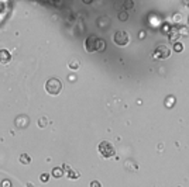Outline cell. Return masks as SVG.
Instances as JSON below:
<instances>
[{
  "label": "cell",
  "mask_w": 189,
  "mask_h": 187,
  "mask_svg": "<svg viewBox=\"0 0 189 187\" xmlns=\"http://www.w3.org/2000/svg\"><path fill=\"white\" fill-rule=\"evenodd\" d=\"M178 38H179L178 31H174V33L169 34V41H171V42H176V39H178Z\"/></svg>",
  "instance_id": "cell-17"
},
{
  "label": "cell",
  "mask_w": 189,
  "mask_h": 187,
  "mask_svg": "<svg viewBox=\"0 0 189 187\" xmlns=\"http://www.w3.org/2000/svg\"><path fill=\"white\" fill-rule=\"evenodd\" d=\"M182 14H181V13H175V14H174V17H172V20H174V23H181V21H182Z\"/></svg>",
  "instance_id": "cell-20"
},
{
  "label": "cell",
  "mask_w": 189,
  "mask_h": 187,
  "mask_svg": "<svg viewBox=\"0 0 189 187\" xmlns=\"http://www.w3.org/2000/svg\"><path fill=\"white\" fill-rule=\"evenodd\" d=\"M175 102H176V99H175L174 96H168V97L165 99V107H167V108H172V107L175 106Z\"/></svg>",
  "instance_id": "cell-11"
},
{
  "label": "cell",
  "mask_w": 189,
  "mask_h": 187,
  "mask_svg": "<svg viewBox=\"0 0 189 187\" xmlns=\"http://www.w3.org/2000/svg\"><path fill=\"white\" fill-rule=\"evenodd\" d=\"M45 91L51 96H58L62 91V82L56 77H51L45 82Z\"/></svg>",
  "instance_id": "cell-1"
},
{
  "label": "cell",
  "mask_w": 189,
  "mask_h": 187,
  "mask_svg": "<svg viewBox=\"0 0 189 187\" xmlns=\"http://www.w3.org/2000/svg\"><path fill=\"white\" fill-rule=\"evenodd\" d=\"M0 187H11V182H10V180H3L1 184H0Z\"/></svg>",
  "instance_id": "cell-23"
},
{
  "label": "cell",
  "mask_w": 189,
  "mask_h": 187,
  "mask_svg": "<svg viewBox=\"0 0 189 187\" xmlns=\"http://www.w3.org/2000/svg\"><path fill=\"white\" fill-rule=\"evenodd\" d=\"M11 61V55L7 49H0V63L3 65H7L9 62Z\"/></svg>",
  "instance_id": "cell-7"
},
{
  "label": "cell",
  "mask_w": 189,
  "mask_h": 187,
  "mask_svg": "<svg viewBox=\"0 0 189 187\" xmlns=\"http://www.w3.org/2000/svg\"><path fill=\"white\" fill-rule=\"evenodd\" d=\"M104 49H106V41L102 39V38H98V41H96V51L103 52Z\"/></svg>",
  "instance_id": "cell-10"
},
{
  "label": "cell",
  "mask_w": 189,
  "mask_h": 187,
  "mask_svg": "<svg viewBox=\"0 0 189 187\" xmlns=\"http://www.w3.org/2000/svg\"><path fill=\"white\" fill-rule=\"evenodd\" d=\"M188 6H189V1H188Z\"/></svg>",
  "instance_id": "cell-28"
},
{
  "label": "cell",
  "mask_w": 189,
  "mask_h": 187,
  "mask_svg": "<svg viewBox=\"0 0 189 187\" xmlns=\"http://www.w3.org/2000/svg\"><path fill=\"white\" fill-rule=\"evenodd\" d=\"M48 125V118L47 117H41V118L38 120V127L40 128H45Z\"/></svg>",
  "instance_id": "cell-14"
},
{
  "label": "cell",
  "mask_w": 189,
  "mask_h": 187,
  "mask_svg": "<svg viewBox=\"0 0 189 187\" xmlns=\"http://www.w3.org/2000/svg\"><path fill=\"white\" fill-rule=\"evenodd\" d=\"M124 166H126V168L131 166V169H130V170H133V172H136V170H137V165H136V163H133L131 160H126V162H124Z\"/></svg>",
  "instance_id": "cell-15"
},
{
  "label": "cell",
  "mask_w": 189,
  "mask_h": 187,
  "mask_svg": "<svg viewBox=\"0 0 189 187\" xmlns=\"http://www.w3.org/2000/svg\"><path fill=\"white\" fill-rule=\"evenodd\" d=\"M182 49H184V45L181 42H175L174 44V51L175 52H182Z\"/></svg>",
  "instance_id": "cell-19"
},
{
  "label": "cell",
  "mask_w": 189,
  "mask_h": 187,
  "mask_svg": "<svg viewBox=\"0 0 189 187\" xmlns=\"http://www.w3.org/2000/svg\"><path fill=\"white\" fill-rule=\"evenodd\" d=\"M169 55H171V51L167 45H158L157 49L154 51L155 59H167V58H169Z\"/></svg>",
  "instance_id": "cell-4"
},
{
  "label": "cell",
  "mask_w": 189,
  "mask_h": 187,
  "mask_svg": "<svg viewBox=\"0 0 189 187\" xmlns=\"http://www.w3.org/2000/svg\"><path fill=\"white\" fill-rule=\"evenodd\" d=\"M40 180H41L42 183H47V182L50 180V174H48V173H42V174L40 176Z\"/></svg>",
  "instance_id": "cell-22"
},
{
  "label": "cell",
  "mask_w": 189,
  "mask_h": 187,
  "mask_svg": "<svg viewBox=\"0 0 189 187\" xmlns=\"http://www.w3.org/2000/svg\"><path fill=\"white\" fill-rule=\"evenodd\" d=\"M51 176L52 177H55V179L62 177V176H64V169H62L61 166H55V168L51 170Z\"/></svg>",
  "instance_id": "cell-8"
},
{
  "label": "cell",
  "mask_w": 189,
  "mask_h": 187,
  "mask_svg": "<svg viewBox=\"0 0 189 187\" xmlns=\"http://www.w3.org/2000/svg\"><path fill=\"white\" fill-rule=\"evenodd\" d=\"M123 6H124V11H127V10H130V9H133V6H134V3L133 1H124L123 3Z\"/></svg>",
  "instance_id": "cell-18"
},
{
  "label": "cell",
  "mask_w": 189,
  "mask_h": 187,
  "mask_svg": "<svg viewBox=\"0 0 189 187\" xmlns=\"http://www.w3.org/2000/svg\"><path fill=\"white\" fill-rule=\"evenodd\" d=\"M144 37H145V33H144V31H141V33H138V38H141V39H143Z\"/></svg>",
  "instance_id": "cell-27"
},
{
  "label": "cell",
  "mask_w": 189,
  "mask_h": 187,
  "mask_svg": "<svg viewBox=\"0 0 189 187\" xmlns=\"http://www.w3.org/2000/svg\"><path fill=\"white\" fill-rule=\"evenodd\" d=\"M20 163L21 165H30L31 163V156L28 153H21L20 155Z\"/></svg>",
  "instance_id": "cell-9"
},
{
  "label": "cell",
  "mask_w": 189,
  "mask_h": 187,
  "mask_svg": "<svg viewBox=\"0 0 189 187\" xmlns=\"http://www.w3.org/2000/svg\"><path fill=\"white\" fill-rule=\"evenodd\" d=\"M128 18V11H121L120 14H119V20L120 21H126Z\"/></svg>",
  "instance_id": "cell-21"
},
{
  "label": "cell",
  "mask_w": 189,
  "mask_h": 187,
  "mask_svg": "<svg viewBox=\"0 0 189 187\" xmlns=\"http://www.w3.org/2000/svg\"><path fill=\"white\" fill-rule=\"evenodd\" d=\"M68 80L71 82V83H72V82H76V76H75V75H69Z\"/></svg>",
  "instance_id": "cell-25"
},
{
  "label": "cell",
  "mask_w": 189,
  "mask_h": 187,
  "mask_svg": "<svg viewBox=\"0 0 189 187\" xmlns=\"http://www.w3.org/2000/svg\"><path fill=\"white\" fill-rule=\"evenodd\" d=\"M14 125L17 127L18 130L27 128V127L30 125V118H28V116H26V114H20V116H17L16 120H14Z\"/></svg>",
  "instance_id": "cell-5"
},
{
  "label": "cell",
  "mask_w": 189,
  "mask_h": 187,
  "mask_svg": "<svg viewBox=\"0 0 189 187\" xmlns=\"http://www.w3.org/2000/svg\"><path fill=\"white\" fill-rule=\"evenodd\" d=\"M178 34H179V35H184V37H186V35L189 34V30L186 28V27H179V28H178Z\"/></svg>",
  "instance_id": "cell-16"
},
{
  "label": "cell",
  "mask_w": 189,
  "mask_h": 187,
  "mask_svg": "<svg viewBox=\"0 0 189 187\" xmlns=\"http://www.w3.org/2000/svg\"><path fill=\"white\" fill-rule=\"evenodd\" d=\"M98 149H99V153L106 158V159H109V158H113L114 156V153H116V149H114V146L109 142V141H102L100 144H99V146H98Z\"/></svg>",
  "instance_id": "cell-2"
},
{
  "label": "cell",
  "mask_w": 189,
  "mask_h": 187,
  "mask_svg": "<svg viewBox=\"0 0 189 187\" xmlns=\"http://www.w3.org/2000/svg\"><path fill=\"white\" fill-rule=\"evenodd\" d=\"M90 187H102V184H100V182H98V180H92V182H90Z\"/></svg>",
  "instance_id": "cell-24"
},
{
  "label": "cell",
  "mask_w": 189,
  "mask_h": 187,
  "mask_svg": "<svg viewBox=\"0 0 189 187\" xmlns=\"http://www.w3.org/2000/svg\"><path fill=\"white\" fill-rule=\"evenodd\" d=\"M96 41L98 38L95 35H89L85 41V49L87 52H95L96 51Z\"/></svg>",
  "instance_id": "cell-6"
},
{
  "label": "cell",
  "mask_w": 189,
  "mask_h": 187,
  "mask_svg": "<svg viewBox=\"0 0 189 187\" xmlns=\"http://www.w3.org/2000/svg\"><path fill=\"white\" fill-rule=\"evenodd\" d=\"M113 41H114V44L116 45H119V47H126L128 42H130V35L127 34L126 31H116L114 35H113Z\"/></svg>",
  "instance_id": "cell-3"
},
{
  "label": "cell",
  "mask_w": 189,
  "mask_h": 187,
  "mask_svg": "<svg viewBox=\"0 0 189 187\" xmlns=\"http://www.w3.org/2000/svg\"><path fill=\"white\" fill-rule=\"evenodd\" d=\"M68 66H69V69H72V70H78L79 66H81V63H79L78 59H72V61L68 63Z\"/></svg>",
  "instance_id": "cell-13"
},
{
  "label": "cell",
  "mask_w": 189,
  "mask_h": 187,
  "mask_svg": "<svg viewBox=\"0 0 189 187\" xmlns=\"http://www.w3.org/2000/svg\"><path fill=\"white\" fill-rule=\"evenodd\" d=\"M62 169H64V170H65V172H69V170H71V169H72V168H69V166H68V165H62Z\"/></svg>",
  "instance_id": "cell-26"
},
{
  "label": "cell",
  "mask_w": 189,
  "mask_h": 187,
  "mask_svg": "<svg viewBox=\"0 0 189 187\" xmlns=\"http://www.w3.org/2000/svg\"><path fill=\"white\" fill-rule=\"evenodd\" d=\"M67 176H68L69 179H72V180H76V179H79V172H76L75 169H71L69 172H67Z\"/></svg>",
  "instance_id": "cell-12"
}]
</instances>
